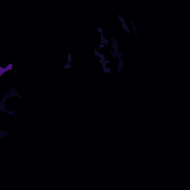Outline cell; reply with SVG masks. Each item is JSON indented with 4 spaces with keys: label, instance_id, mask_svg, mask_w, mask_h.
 Returning a JSON list of instances; mask_svg holds the SVG:
<instances>
[{
    "label": "cell",
    "instance_id": "3",
    "mask_svg": "<svg viewBox=\"0 0 190 190\" xmlns=\"http://www.w3.org/2000/svg\"><path fill=\"white\" fill-rule=\"evenodd\" d=\"M103 70H104V73H110V68H109L107 65H105V67H103Z\"/></svg>",
    "mask_w": 190,
    "mask_h": 190
},
{
    "label": "cell",
    "instance_id": "1",
    "mask_svg": "<svg viewBox=\"0 0 190 190\" xmlns=\"http://www.w3.org/2000/svg\"><path fill=\"white\" fill-rule=\"evenodd\" d=\"M119 21H120V24H122V28H123L126 33H131V28H129V25L126 24V21L123 19V16H122V15H119Z\"/></svg>",
    "mask_w": 190,
    "mask_h": 190
},
{
    "label": "cell",
    "instance_id": "2",
    "mask_svg": "<svg viewBox=\"0 0 190 190\" xmlns=\"http://www.w3.org/2000/svg\"><path fill=\"white\" fill-rule=\"evenodd\" d=\"M122 68H123V59H119V63H117V70L122 71Z\"/></svg>",
    "mask_w": 190,
    "mask_h": 190
}]
</instances>
